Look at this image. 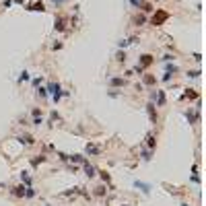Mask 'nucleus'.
<instances>
[{
	"label": "nucleus",
	"instance_id": "36",
	"mask_svg": "<svg viewBox=\"0 0 206 206\" xmlns=\"http://www.w3.org/2000/svg\"><path fill=\"white\" fill-rule=\"evenodd\" d=\"M128 2H130L134 8H138V10H140V4H142V0H128Z\"/></svg>",
	"mask_w": 206,
	"mask_h": 206
},
{
	"label": "nucleus",
	"instance_id": "25",
	"mask_svg": "<svg viewBox=\"0 0 206 206\" xmlns=\"http://www.w3.org/2000/svg\"><path fill=\"white\" fill-rule=\"evenodd\" d=\"M29 78H31V76H29V72H27V70H23V72L19 74V78H17V82H19V85H23V82H27Z\"/></svg>",
	"mask_w": 206,
	"mask_h": 206
},
{
	"label": "nucleus",
	"instance_id": "40",
	"mask_svg": "<svg viewBox=\"0 0 206 206\" xmlns=\"http://www.w3.org/2000/svg\"><path fill=\"white\" fill-rule=\"evenodd\" d=\"M31 116H33V117L41 116V109H39V107H33V109H31Z\"/></svg>",
	"mask_w": 206,
	"mask_h": 206
},
{
	"label": "nucleus",
	"instance_id": "26",
	"mask_svg": "<svg viewBox=\"0 0 206 206\" xmlns=\"http://www.w3.org/2000/svg\"><path fill=\"white\" fill-rule=\"evenodd\" d=\"M116 62L117 64H124V62H126V52H124V50H120L116 54Z\"/></svg>",
	"mask_w": 206,
	"mask_h": 206
},
{
	"label": "nucleus",
	"instance_id": "46",
	"mask_svg": "<svg viewBox=\"0 0 206 206\" xmlns=\"http://www.w3.org/2000/svg\"><path fill=\"white\" fill-rule=\"evenodd\" d=\"M179 206H190V204H188V202H181V204H179Z\"/></svg>",
	"mask_w": 206,
	"mask_h": 206
},
{
	"label": "nucleus",
	"instance_id": "22",
	"mask_svg": "<svg viewBox=\"0 0 206 206\" xmlns=\"http://www.w3.org/2000/svg\"><path fill=\"white\" fill-rule=\"evenodd\" d=\"M165 72H169V74H177L179 66H175V64H171V62H167V64H165Z\"/></svg>",
	"mask_w": 206,
	"mask_h": 206
},
{
	"label": "nucleus",
	"instance_id": "11",
	"mask_svg": "<svg viewBox=\"0 0 206 206\" xmlns=\"http://www.w3.org/2000/svg\"><path fill=\"white\" fill-rule=\"evenodd\" d=\"M85 153H87V155H101V149H99L97 144L89 142L87 146H85Z\"/></svg>",
	"mask_w": 206,
	"mask_h": 206
},
{
	"label": "nucleus",
	"instance_id": "10",
	"mask_svg": "<svg viewBox=\"0 0 206 206\" xmlns=\"http://www.w3.org/2000/svg\"><path fill=\"white\" fill-rule=\"evenodd\" d=\"M46 91H48V95H54V93H60L62 87H60V82H48Z\"/></svg>",
	"mask_w": 206,
	"mask_h": 206
},
{
	"label": "nucleus",
	"instance_id": "28",
	"mask_svg": "<svg viewBox=\"0 0 206 206\" xmlns=\"http://www.w3.org/2000/svg\"><path fill=\"white\" fill-rule=\"evenodd\" d=\"M97 173H99V177H101L103 181H109V179H111V175L107 171H99V169H97Z\"/></svg>",
	"mask_w": 206,
	"mask_h": 206
},
{
	"label": "nucleus",
	"instance_id": "49",
	"mask_svg": "<svg viewBox=\"0 0 206 206\" xmlns=\"http://www.w3.org/2000/svg\"><path fill=\"white\" fill-rule=\"evenodd\" d=\"M46 206H52V204H46Z\"/></svg>",
	"mask_w": 206,
	"mask_h": 206
},
{
	"label": "nucleus",
	"instance_id": "5",
	"mask_svg": "<svg viewBox=\"0 0 206 206\" xmlns=\"http://www.w3.org/2000/svg\"><path fill=\"white\" fill-rule=\"evenodd\" d=\"M81 167H82V171H85L87 177H95V175H97V167H95V165H91L89 161H85Z\"/></svg>",
	"mask_w": 206,
	"mask_h": 206
},
{
	"label": "nucleus",
	"instance_id": "27",
	"mask_svg": "<svg viewBox=\"0 0 206 206\" xmlns=\"http://www.w3.org/2000/svg\"><path fill=\"white\" fill-rule=\"evenodd\" d=\"M78 190H81V188H68L66 192H62V196H72V194H78Z\"/></svg>",
	"mask_w": 206,
	"mask_h": 206
},
{
	"label": "nucleus",
	"instance_id": "35",
	"mask_svg": "<svg viewBox=\"0 0 206 206\" xmlns=\"http://www.w3.org/2000/svg\"><path fill=\"white\" fill-rule=\"evenodd\" d=\"M107 97H111V99H117V97H120V93H117L116 89H111V91H107Z\"/></svg>",
	"mask_w": 206,
	"mask_h": 206
},
{
	"label": "nucleus",
	"instance_id": "44",
	"mask_svg": "<svg viewBox=\"0 0 206 206\" xmlns=\"http://www.w3.org/2000/svg\"><path fill=\"white\" fill-rule=\"evenodd\" d=\"M4 6L10 8V6H13V0H4Z\"/></svg>",
	"mask_w": 206,
	"mask_h": 206
},
{
	"label": "nucleus",
	"instance_id": "19",
	"mask_svg": "<svg viewBox=\"0 0 206 206\" xmlns=\"http://www.w3.org/2000/svg\"><path fill=\"white\" fill-rule=\"evenodd\" d=\"M27 10H35V13H43L46 6H43V2H35V4H29Z\"/></svg>",
	"mask_w": 206,
	"mask_h": 206
},
{
	"label": "nucleus",
	"instance_id": "41",
	"mask_svg": "<svg viewBox=\"0 0 206 206\" xmlns=\"http://www.w3.org/2000/svg\"><path fill=\"white\" fill-rule=\"evenodd\" d=\"M39 82H41V76H35L33 78V87H39Z\"/></svg>",
	"mask_w": 206,
	"mask_h": 206
},
{
	"label": "nucleus",
	"instance_id": "29",
	"mask_svg": "<svg viewBox=\"0 0 206 206\" xmlns=\"http://www.w3.org/2000/svg\"><path fill=\"white\" fill-rule=\"evenodd\" d=\"M128 46H130V41H128V39H120V41H117V48H120V50H126Z\"/></svg>",
	"mask_w": 206,
	"mask_h": 206
},
{
	"label": "nucleus",
	"instance_id": "7",
	"mask_svg": "<svg viewBox=\"0 0 206 206\" xmlns=\"http://www.w3.org/2000/svg\"><path fill=\"white\" fill-rule=\"evenodd\" d=\"M155 105H157V107H163L165 103H167V97H165V91H157V93H155Z\"/></svg>",
	"mask_w": 206,
	"mask_h": 206
},
{
	"label": "nucleus",
	"instance_id": "20",
	"mask_svg": "<svg viewBox=\"0 0 206 206\" xmlns=\"http://www.w3.org/2000/svg\"><path fill=\"white\" fill-rule=\"evenodd\" d=\"M35 196H37V190H35L33 185H31V188H25V196H23L25 200H31V198H35Z\"/></svg>",
	"mask_w": 206,
	"mask_h": 206
},
{
	"label": "nucleus",
	"instance_id": "42",
	"mask_svg": "<svg viewBox=\"0 0 206 206\" xmlns=\"http://www.w3.org/2000/svg\"><path fill=\"white\" fill-rule=\"evenodd\" d=\"M192 181H194V184H200V175H198V173H194V175H192Z\"/></svg>",
	"mask_w": 206,
	"mask_h": 206
},
{
	"label": "nucleus",
	"instance_id": "17",
	"mask_svg": "<svg viewBox=\"0 0 206 206\" xmlns=\"http://www.w3.org/2000/svg\"><path fill=\"white\" fill-rule=\"evenodd\" d=\"M142 82H144V85H149V87H153V85H157V76H153V74H142Z\"/></svg>",
	"mask_w": 206,
	"mask_h": 206
},
{
	"label": "nucleus",
	"instance_id": "31",
	"mask_svg": "<svg viewBox=\"0 0 206 206\" xmlns=\"http://www.w3.org/2000/svg\"><path fill=\"white\" fill-rule=\"evenodd\" d=\"M37 95H39L41 99H46V97H48V91H46V87H39V89H37Z\"/></svg>",
	"mask_w": 206,
	"mask_h": 206
},
{
	"label": "nucleus",
	"instance_id": "3",
	"mask_svg": "<svg viewBox=\"0 0 206 206\" xmlns=\"http://www.w3.org/2000/svg\"><path fill=\"white\" fill-rule=\"evenodd\" d=\"M167 19H169V13H167V10H157V13L151 17V23L153 25H163Z\"/></svg>",
	"mask_w": 206,
	"mask_h": 206
},
{
	"label": "nucleus",
	"instance_id": "32",
	"mask_svg": "<svg viewBox=\"0 0 206 206\" xmlns=\"http://www.w3.org/2000/svg\"><path fill=\"white\" fill-rule=\"evenodd\" d=\"M175 60V56H171V54H165L163 58H161V62H165V64H167V62H173Z\"/></svg>",
	"mask_w": 206,
	"mask_h": 206
},
{
	"label": "nucleus",
	"instance_id": "39",
	"mask_svg": "<svg viewBox=\"0 0 206 206\" xmlns=\"http://www.w3.org/2000/svg\"><path fill=\"white\" fill-rule=\"evenodd\" d=\"M58 117H60V116H58V111H52V116H50V122H48V124L56 122V120H58Z\"/></svg>",
	"mask_w": 206,
	"mask_h": 206
},
{
	"label": "nucleus",
	"instance_id": "38",
	"mask_svg": "<svg viewBox=\"0 0 206 206\" xmlns=\"http://www.w3.org/2000/svg\"><path fill=\"white\" fill-rule=\"evenodd\" d=\"M171 76H173V74H169V72H165V74L161 76V81H163V82H169V81H171Z\"/></svg>",
	"mask_w": 206,
	"mask_h": 206
},
{
	"label": "nucleus",
	"instance_id": "13",
	"mask_svg": "<svg viewBox=\"0 0 206 206\" xmlns=\"http://www.w3.org/2000/svg\"><path fill=\"white\" fill-rule=\"evenodd\" d=\"M200 97V93L196 89H185V93L181 95V99H198Z\"/></svg>",
	"mask_w": 206,
	"mask_h": 206
},
{
	"label": "nucleus",
	"instance_id": "48",
	"mask_svg": "<svg viewBox=\"0 0 206 206\" xmlns=\"http://www.w3.org/2000/svg\"><path fill=\"white\" fill-rule=\"evenodd\" d=\"M122 206H128V204H122Z\"/></svg>",
	"mask_w": 206,
	"mask_h": 206
},
{
	"label": "nucleus",
	"instance_id": "21",
	"mask_svg": "<svg viewBox=\"0 0 206 206\" xmlns=\"http://www.w3.org/2000/svg\"><path fill=\"white\" fill-rule=\"evenodd\" d=\"M140 157H142L144 163H149L153 159V151H149V149H140Z\"/></svg>",
	"mask_w": 206,
	"mask_h": 206
},
{
	"label": "nucleus",
	"instance_id": "23",
	"mask_svg": "<svg viewBox=\"0 0 206 206\" xmlns=\"http://www.w3.org/2000/svg\"><path fill=\"white\" fill-rule=\"evenodd\" d=\"M146 144H149V151H155V146H157V138H155V134H149V136H146Z\"/></svg>",
	"mask_w": 206,
	"mask_h": 206
},
{
	"label": "nucleus",
	"instance_id": "30",
	"mask_svg": "<svg viewBox=\"0 0 206 206\" xmlns=\"http://www.w3.org/2000/svg\"><path fill=\"white\" fill-rule=\"evenodd\" d=\"M140 10H144V13H153L155 8H153V4H149V2H146V4H140Z\"/></svg>",
	"mask_w": 206,
	"mask_h": 206
},
{
	"label": "nucleus",
	"instance_id": "34",
	"mask_svg": "<svg viewBox=\"0 0 206 206\" xmlns=\"http://www.w3.org/2000/svg\"><path fill=\"white\" fill-rule=\"evenodd\" d=\"M200 76V70H190L188 72V78H198Z\"/></svg>",
	"mask_w": 206,
	"mask_h": 206
},
{
	"label": "nucleus",
	"instance_id": "6",
	"mask_svg": "<svg viewBox=\"0 0 206 206\" xmlns=\"http://www.w3.org/2000/svg\"><path fill=\"white\" fill-rule=\"evenodd\" d=\"M185 117H188V122L192 124V126L194 124H198L200 122V107H196L194 111H185Z\"/></svg>",
	"mask_w": 206,
	"mask_h": 206
},
{
	"label": "nucleus",
	"instance_id": "16",
	"mask_svg": "<svg viewBox=\"0 0 206 206\" xmlns=\"http://www.w3.org/2000/svg\"><path fill=\"white\" fill-rule=\"evenodd\" d=\"M105 194H107V188H105V185H97L95 190H93V196H95V198H103Z\"/></svg>",
	"mask_w": 206,
	"mask_h": 206
},
{
	"label": "nucleus",
	"instance_id": "45",
	"mask_svg": "<svg viewBox=\"0 0 206 206\" xmlns=\"http://www.w3.org/2000/svg\"><path fill=\"white\" fill-rule=\"evenodd\" d=\"M62 2H64V0H54V4H62Z\"/></svg>",
	"mask_w": 206,
	"mask_h": 206
},
{
	"label": "nucleus",
	"instance_id": "37",
	"mask_svg": "<svg viewBox=\"0 0 206 206\" xmlns=\"http://www.w3.org/2000/svg\"><path fill=\"white\" fill-rule=\"evenodd\" d=\"M58 157H60L62 163H68V155H66V153H58Z\"/></svg>",
	"mask_w": 206,
	"mask_h": 206
},
{
	"label": "nucleus",
	"instance_id": "18",
	"mask_svg": "<svg viewBox=\"0 0 206 206\" xmlns=\"http://www.w3.org/2000/svg\"><path fill=\"white\" fill-rule=\"evenodd\" d=\"M46 159H48L46 155H37V157H33L31 159V167H39L41 163H46Z\"/></svg>",
	"mask_w": 206,
	"mask_h": 206
},
{
	"label": "nucleus",
	"instance_id": "8",
	"mask_svg": "<svg viewBox=\"0 0 206 206\" xmlns=\"http://www.w3.org/2000/svg\"><path fill=\"white\" fill-rule=\"evenodd\" d=\"M17 140H19L21 144H25V146H31V144H35V138L31 136V134H21V136H17Z\"/></svg>",
	"mask_w": 206,
	"mask_h": 206
},
{
	"label": "nucleus",
	"instance_id": "9",
	"mask_svg": "<svg viewBox=\"0 0 206 206\" xmlns=\"http://www.w3.org/2000/svg\"><path fill=\"white\" fill-rule=\"evenodd\" d=\"M54 29L58 31V33H62V31L66 29V19H64V17H56V21H54Z\"/></svg>",
	"mask_w": 206,
	"mask_h": 206
},
{
	"label": "nucleus",
	"instance_id": "1",
	"mask_svg": "<svg viewBox=\"0 0 206 206\" xmlns=\"http://www.w3.org/2000/svg\"><path fill=\"white\" fill-rule=\"evenodd\" d=\"M107 85H109L111 89H122V87H126L128 85V78H124V76H109L107 78Z\"/></svg>",
	"mask_w": 206,
	"mask_h": 206
},
{
	"label": "nucleus",
	"instance_id": "15",
	"mask_svg": "<svg viewBox=\"0 0 206 206\" xmlns=\"http://www.w3.org/2000/svg\"><path fill=\"white\" fill-rule=\"evenodd\" d=\"M134 185L142 190L144 196H149V194H151V185H149V184H144V181H138V179H136V181H134Z\"/></svg>",
	"mask_w": 206,
	"mask_h": 206
},
{
	"label": "nucleus",
	"instance_id": "14",
	"mask_svg": "<svg viewBox=\"0 0 206 206\" xmlns=\"http://www.w3.org/2000/svg\"><path fill=\"white\" fill-rule=\"evenodd\" d=\"M10 194L14 198H23L25 196V185H17V188H10Z\"/></svg>",
	"mask_w": 206,
	"mask_h": 206
},
{
	"label": "nucleus",
	"instance_id": "47",
	"mask_svg": "<svg viewBox=\"0 0 206 206\" xmlns=\"http://www.w3.org/2000/svg\"><path fill=\"white\" fill-rule=\"evenodd\" d=\"M2 188H4V184H2V181H0V190H2Z\"/></svg>",
	"mask_w": 206,
	"mask_h": 206
},
{
	"label": "nucleus",
	"instance_id": "12",
	"mask_svg": "<svg viewBox=\"0 0 206 206\" xmlns=\"http://www.w3.org/2000/svg\"><path fill=\"white\" fill-rule=\"evenodd\" d=\"M21 181H23L25 188H31V185H33V179H31L29 171H21Z\"/></svg>",
	"mask_w": 206,
	"mask_h": 206
},
{
	"label": "nucleus",
	"instance_id": "4",
	"mask_svg": "<svg viewBox=\"0 0 206 206\" xmlns=\"http://www.w3.org/2000/svg\"><path fill=\"white\" fill-rule=\"evenodd\" d=\"M146 113H149V117H151V124H157V105H155V103L153 101H149L146 103Z\"/></svg>",
	"mask_w": 206,
	"mask_h": 206
},
{
	"label": "nucleus",
	"instance_id": "24",
	"mask_svg": "<svg viewBox=\"0 0 206 206\" xmlns=\"http://www.w3.org/2000/svg\"><path fill=\"white\" fill-rule=\"evenodd\" d=\"M132 23H134L136 27H140V25H144V23H146V17H142V14H136V17L132 19Z\"/></svg>",
	"mask_w": 206,
	"mask_h": 206
},
{
	"label": "nucleus",
	"instance_id": "43",
	"mask_svg": "<svg viewBox=\"0 0 206 206\" xmlns=\"http://www.w3.org/2000/svg\"><path fill=\"white\" fill-rule=\"evenodd\" d=\"M52 50H62V41H56L54 46H52Z\"/></svg>",
	"mask_w": 206,
	"mask_h": 206
},
{
	"label": "nucleus",
	"instance_id": "33",
	"mask_svg": "<svg viewBox=\"0 0 206 206\" xmlns=\"http://www.w3.org/2000/svg\"><path fill=\"white\" fill-rule=\"evenodd\" d=\"M33 126H41V124H43V116H37V117H33Z\"/></svg>",
	"mask_w": 206,
	"mask_h": 206
},
{
	"label": "nucleus",
	"instance_id": "2",
	"mask_svg": "<svg viewBox=\"0 0 206 206\" xmlns=\"http://www.w3.org/2000/svg\"><path fill=\"white\" fill-rule=\"evenodd\" d=\"M153 64H155V56H153V54H142L136 66H140L142 70H146L149 66H153Z\"/></svg>",
	"mask_w": 206,
	"mask_h": 206
}]
</instances>
